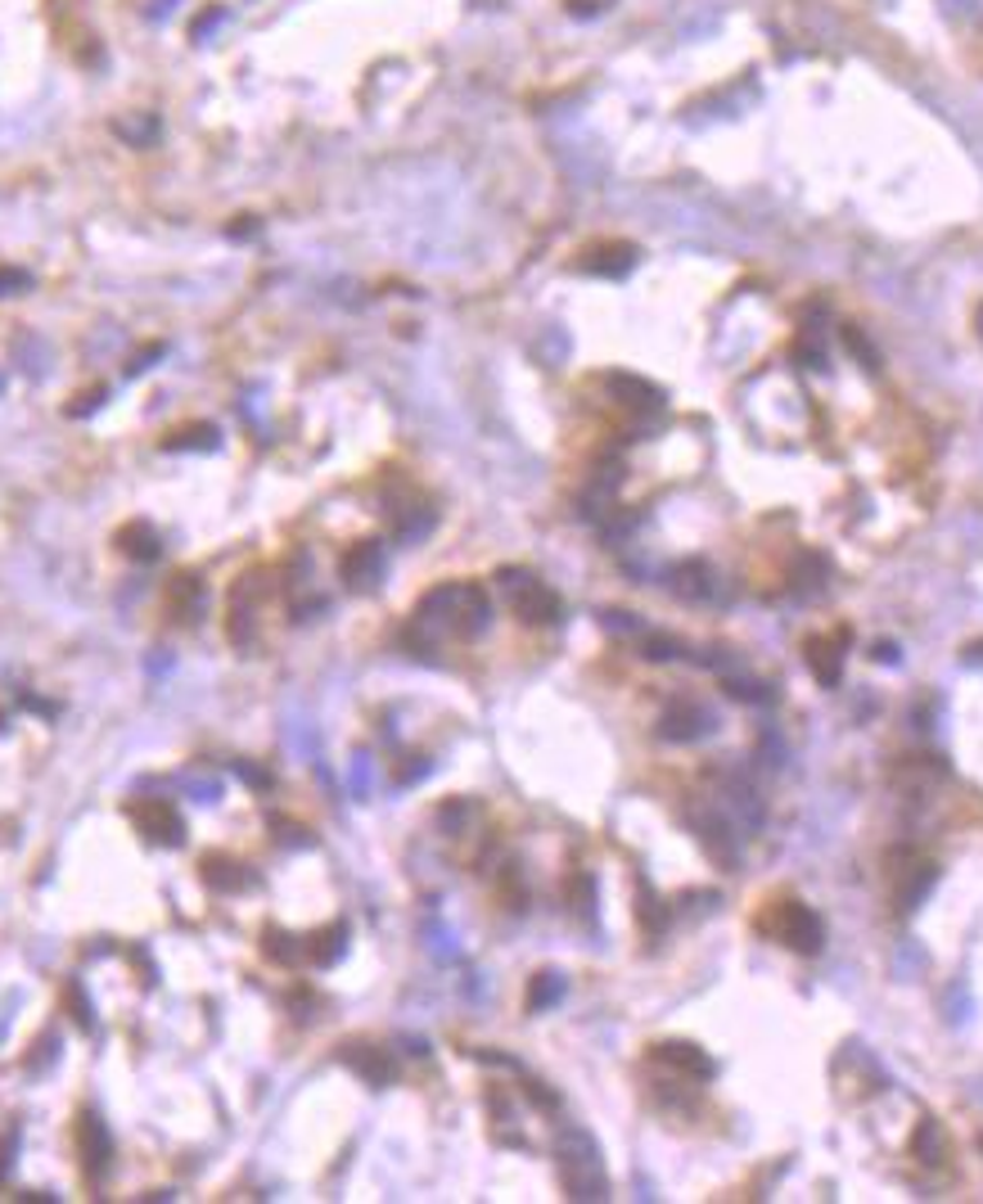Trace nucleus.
Listing matches in <instances>:
<instances>
[{
    "label": "nucleus",
    "mask_w": 983,
    "mask_h": 1204,
    "mask_svg": "<svg viewBox=\"0 0 983 1204\" xmlns=\"http://www.w3.org/2000/svg\"><path fill=\"white\" fill-rule=\"evenodd\" d=\"M10 289H27V276H23V271H0V298H5Z\"/></svg>",
    "instance_id": "b1692460"
},
{
    "label": "nucleus",
    "mask_w": 983,
    "mask_h": 1204,
    "mask_svg": "<svg viewBox=\"0 0 983 1204\" xmlns=\"http://www.w3.org/2000/svg\"><path fill=\"white\" fill-rule=\"evenodd\" d=\"M610 389H614L627 406H637V410H654V406H659V393H654L650 384H641V379H632V375H614Z\"/></svg>",
    "instance_id": "dca6fc26"
},
{
    "label": "nucleus",
    "mask_w": 983,
    "mask_h": 1204,
    "mask_svg": "<svg viewBox=\"0 0 983 1204\" xmlns=\"http://www.w3.org/2000/svg\"><path fill=\"white\" fill-rule=\"evenodd\" d=\"M131 821H135V830L149 835L154 843H168V848L185 843V821H181V812H176L168 799H141V803H131Z\"/></svg>",
    "instance_id": "423d86ee"
},
{
    "label": "nucleus",
    "mask_w": 983,
    "mask_h": 1204,
    "mask_svg": "<svg viewBox=\"0 0 983 1204\" xmlns=\"http://www.w3.org/2000/svg\"><path fill=\"white\" fill-rule=\"evenodd\" d=\"M14 1151H18V1128H10V1133H5V1146H0V1182L10 1178V1168H14Z\"/></svg>",
    "instance_id": "5701e85b"
},
{
    "label": "nucleus",
    "mask_w": 983,
    "mask_h": 1204,
    "mask_svg": "<svg viewBox=\"0 0 983 1204\" xmlns=\"http://www.w3.org/2000/svg\"><path fill=\"white\" fill-rule=\"evenodd\" d=\"M497 583H501V596H506V605L514 610V618H524V623H533V627L560 623V614H564L560 596L546 587L537 573H528V568H501Z\"/></svg>",
    "instance_id": "7ed1b4c3"
},
{
    "label": "nucleus",
    "mask_w": 983,
    "mask_h": 1204,
    "mask_svg": "<svg viewBox=\"0 0 983 1204\" xmlns=\"http://www.w3.org/2000/svg\"><path fill=\"white\" fill-rule=\"evenodd\" d=\"M659 1060L672 1064V1070H681V1074H691V1078H713V1060H708L699 1047H691V1043H664Z\"/></svg>",
    "instance_id": "f8f14e48"
},
{
    "label": "nucleus",
    "mask_w": 983,
    "mask_h": 1204,
    "mask_svg": "<svg viewBox=\"0 0 983 1204\" xmlns=\"http://www.w3.org/2000/svg\"><path fill=\"white\" fill-rule=\"evenodd\" d=\"M379 578H384V546L362 541L343 555V583L352 591H370V587H379Z\"/></svg>",
    "instance_id": "0eeeda50"
},
{
    "label": "nucleus",
    "mask_w": 983,
    "mask_h": 1204,
    "mask_svg": "<svg viewBox=\"0 0 983 1204\" xmlns=\"http://www.w3.org/2000/svg\"><path fill=\"white\" fill-rule=\"evenodd\" d=\"M168 447H217V433L212 429H189V433H172L168 437Z\"/></svg>",
    "instance_id": "4be33fe9"
},
{
    "label": "nucleus",
    "mask_w": 983,
    "mask_h": 1204,
    "mask_svg": "<svg viewBox=\"0 0 983 1204\" xmlns=\"http://www.w3.org/2000/svg\"><path fill=\"white\" fill-rule=\"evenodd\" d=\"M343 939H348V934H343V925L325 929V934H316V939H312L307 956H312L316 966H330V961H339V956H343Z\"/></svg>",
    "instance_id": "a211bd4d"
},
{
    "label": "nucleus",
    "mask_w": 983,
    "mask_h": 1204,
    "mask_svg": "<svg viewBox=\"0 0 983 1204\" xmlns=\"http://www.w3.org/2000/svg\"><path fill=\"white\" fill-rule=\"evenodd\" d=\"M77 1160H81V1173H87V1182L100 1187L104 1173H108V1160H114V1137H108L104 1118L95 1110H81L77 1114Z\"/></svg>",
    "instance_id": "39448f33"
},
{
    "label": "nucleus",
    "mask_w": 983,
    "mask_h": 1204,
    "mask_svg": "<svg viewBox=\"0 0 983 1204\" xmlns=\"http://www.w3.org/2000/svg\"><path fill=\"white\" fill-rule=\"evenodd\" d=\"M659 731L668 735V741H699V735L708 731V714L695 699H672L664 708V718H659Z\"/></svg>",
    "instance_id": "6e6552de"
},
{
    "label": "nucleus",
    "mask_w": 983,
    "mask_h": 1204,
    "mask_svg": "<svg viewBox=\"0 0 983 1204\" xmlns=\"http://www.w3.org/2000/svg\"><path fill=\"white\" fill-rule=\"evenodd\" d=\"M803 659L812 668V677L822 681V686H835L839 681V668H843V654H839V637H816L803 645Z\"/></svg>",
    "instance_id": "9d476101"
},
{
    "label": "nucleus",
    "mask_w": 983,
    "mask_h": 1204,
    "mask_svg": "<svg viewBox=\"0 0 983 1204\" xmlns=\"http://www.w3.org/2000/svg\"><path fill=\"white\" fill-rule=\"evenodd\" d=\"M672 591L686 596V600H708L718 587H713V573H708L704 564H681V568L672 573Z\"/></svg>",
    "instance_id": "4468645a"
},
{
    "label": "nucleus",
    "mask_w": 983,
    "mask_h": 1204,
    "mask_svg": "<svg viewBox=\"0 0 983 1204\" xmlns=\"http://www.w3.org/2000/svg\"><path fill=\"white\" fill-rule=\"evenodd\" d=\"M492 618L483 587L474 583H447L429 591L416 610V632H451V637H479Z\"/></svg>",
    "instance_id": "f257e3e1"
},
{
    "label": "nucleus",
    "mask_w": 983,
    "mask_h": 1204,
    "mask_svg": "<svg viewBox=\"0 0 983 1204\" xmlns=\"http://www.w3.org/2000/svg\"><path fill=\"white\" fill-rule=\"evenodd\" d=\"M762 925H768L772 934H776L785 947H795V952H816V947L826 943L822 916L808 912V907H799V902H781V907L772 912V920L762 916Z\"/></svg>",
    "instance_id": "20e7f679"
},
{
    "label": "nucleus",
    "mask_w": 983,
    "mask_h": 1204,
    "mask_svg": "<svg viewBox=\"0 0 983 1204\" xmlns=\"http://www.w3.org/2000/svg\"><path fill=\"white\" fill-rule=\"evenodd\" d=\"M64 997H68V1002H73V1010H77V1024H81V1029H95V1020H91L95 1010H91V1002H87V993H81V983H77V979L68 983V993H64Z\"/></svg>",
    "instance_id": "412c9836"
},
{
    "label": "nucleus",
    "mask_w": 983,
    "mask_h": 1204,
    "mask_svg": "<svg viewBox=\"0 0 983 1204\" xmlns=\"http://www.w3.org/2000/svg\"><path fill=\"white\" fill-rule=\"evenodd\" d=\"M343 1060H348L362 1078H370L375 1087L393 1083V1060H389L384 1051H375V1047H343Z\"/></svg>",
    "instance_id": "ddd939ff"
},
{
    "label": "nucleus",
    "mask_w": 983,
    "mask_h": 1204,
    "mask_svg": "<svg viewBox=\"0 0 983 1204\" xmlns=\"http://www.w3.org/2000/svg\"><path fill=\"white\" fill-rule=\"evenodd\" d=\"M560 993H564V983H560V974H537V983H533V993H528V1006H533V1010H541V1006H551V1002H560Z\"/></svg>",
    "instance_id": "6ab92c4d"
},
{
    "label": "nucleus",
    "mask_w": 983,
    "mask_h": 1204,
    "mask_svg": "<svg viewBox=\"0 0 983 1204\" xmlns=\"http://www.w3.org/2000/svg\"><path fill=\"white\" fill-rule=\"evenodd\" d=\"M204 880L217 889V893H239V889H249L253 885V875H249V866H239L235 858H204Z\"/></svg>",
    "instance_id": "9b49d317"
},
{
    "label": "nucleus",
    "mask_w": 983,
    "mask_h": 1204,
    "mask_svg": "<svg viewBox=\"0 0 983 1204\" xmlns=\"http://www.w3.org/2000/svg\"><path fill=\"white\" fill-rule=\"evenodd\" d=\"M555 1160H560V1182L573 1200H610V1173L600 1164V1146L582 1128H560Z\"/></svg>",
    "instance_id": "f03ea898"
},
{
    "label": "nucleus",
    "mask_w": 983,
    "mask_h": 1204,
    "mask_svg": "<svg viewBox=\"0 0 983 1204\" xmlns=\"http://www.w3.org/2000/svg\"><path fill=\"white\" fill-rule=\"evenodd\" d=\"M916 1151L925 1155V1164H939V1160H943V1141H939V1128H934V1124H925V1128H920Z\"/></svg>",
    "instance_id": "aec40b11"
},
{
    "label": "nucleus",
    "mask_w": 983,
    "mask_h": 1204,
    "mask_svg": "<svg viewBox=\"0 0 983 1204\" xmlns=\"http://www.w3.org/2000/svg\"><path fill=\"white\" fill-rule=\"evenodd\" d=\"M118 546H122V555H131V560H158V537H154V528L149 524H127L122 533H118Z\"/></svg>",
    "instance_id": "2eb2a0df"
},
{
    "label": "nucleus",
    "mask_w": 983,
    "mask_h": 1204,
    "mask_svg": "<svg viewBox=\"0 0 983 1204\" xmlns=\"http://www.w3.org/2000/svg\"><path fill=\"white\" fill-rule=\"evenodd\" d=\"M168 610L176 623H199L204 618V583L195 578V573H176L172 587H168Z\"/></svg>",
    "instance_id": "1a4fd4ad"
},
{
    "label": "nucleus",
    "mask_w": 983,
    "mask_h": 1204,
    "mask_svg": "<svg viewBox=\"0 0 983 1204\" xmlns=\"http://www.w3.org/2000/svg\"><path fill=\"white\" fill-rule=\"evenodd\" d=\"M262 939H266L262 952H266L276 966H298V961L307 956V947H298V939H293V934H280V929H266Z\"/></svg>",
    "instance_id": "f3484780"
}]
</instances>
